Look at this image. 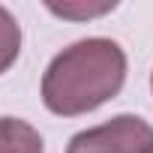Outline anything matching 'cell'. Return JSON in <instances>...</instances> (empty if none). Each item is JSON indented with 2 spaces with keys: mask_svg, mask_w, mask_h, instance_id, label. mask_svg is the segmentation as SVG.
<instances>
[{
  "mask_svg": "<svg viewBox=\"0 0 153 153\" xmlns=\"http://www.w3.org/2000/svg\"><path fill=\"white\" fill-rule=\"evenodd\" d=\"M126 81V54L114 39L93 36L63 48L42 75V102L51 114L78 117L114 99Z\"/></svg>",
  "mask_w": 153,
  "mask_h": 153,
  "instance_id": "cell-1",
  "label": "cell"
},
{
  "mask_svg": "<svg viewBox=\"0 0 153 153\" xmlns=\"http://www.w3.org/2000/svg\"><path fill=\"white\" fill-rule=\"evenodd\" d=\"M0 153H45L42 135L18 117H0Z\"/></svg>",
  "mask_w": 153,
  "mask_h": 153,
  "instance_id": "cell-3",
  "label": "cell"
},
{
  "mask_svg": "<svg viewBox=\"0 0 153 153\" xmlns=\"http://www.w3.org/2000/svg\"><path fill=\"white\" fill-rule=\"evenodd\" d=\"M66 153H153V126L135 114H117L72 135Z\"/></svg>",
  "mask_w": 153,
  "mask_h": 153,
  "instance_id": "cell-2",
  "label": "cell"
},
{
  "mask_svg": "<svg viewBox=\"0 0 153 153\" xmlns=\"http://www.w3.org/2000/svg\"><path fill=\"white\" fill-rule=\"evenodd\" d=\"M108 9H114V3H105V6H87V9H72V6H51V12H57V15H99V12H108Z\"/></svg>",
  "mask_w": 153,
  "mask_h": 153,
  "instance_id": "cell-5",
  "label": "cell"
},
{
  "mask_svg": "<svg viewBox=\"0 0 153 153\" xmlns=\"http://www.w3.org/2000/svg\"><path fill=\"white\" fill-rule=\"evenodd\" d=\"M150 87H153V75H150Z\"/></svg>",
  "mask_w": 153,
  "mask_h": 153,
  "instance_id": "cell-6",
  "label": "cell"
},
{
  "mask_svg": "<svg viewBox=\"0 0 153 153\" xmlns=\"http://www.w3.org/2000/svg\"><path fill=\"white\" fill-rule=\"evenodd\" d=\"M18 51H21V27L9 9L0 6V75L18 60Z\"/></svg>",
  "mask_w": 153,
  "mask_h": 153,
  "instance_id": "cell-4",
  "label": "cell"
}]
</instances>
